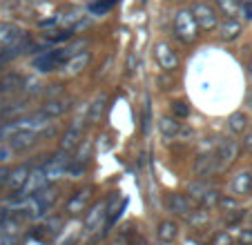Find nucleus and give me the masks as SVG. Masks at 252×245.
Masks as SVG:
<instances>
[{
    "label": "nucleus",
    "mask_w": 252,
    "mask_h": 245,
    "mask_svg": "<svg viewBox=\"0 0 252 245\" xmlns=\"http://www.w3.org/2000/svg\"><path fill=\"white\" fill-rule=\"evenodd\" d=\"M172 33L181 45H192L199 38V25H196L194 16L190 9H179L172 20Z\"/></svg>",
    "instance_id": "obj_1"
},
{
    "label": "nucleus",
    "mask_w": 252,
    "mask_h": 245,
    "mask_svg": "<svg viewBox=\"0 0 252 245\" xmlns=\"http://www.w3.org/2000/svg\"><path fill=\"white\" fill-rule=\"evenodd\" d=\"M192 16H194L196 25H199V31H214V29L219 27V11L214 9V7H210L208 2H203V0H199V2H192L190 7Z\"/></svg>",
    "instance_id": "obj_2"
},
{
    "label": "nucleus",
    "mask_w": 252,
    "mask_h": 245,
    "mask_svg": "<svg viewBox=\"0 0 252 245\" xmlns=\"http://www.w3.org/2000/svg\"><path fill=\"white\" fill-rule=\"evenodd\" d=\"M239 156V141L234 138H223L214 150V167L217 172H225Z\"/></svg>",
    "instance_id": "obj_3"
},
{
    "label": "nucleus",
    "mask_w": 252,
    "mask_h": 245,
    "mask_svg": "<svg viewBox=\"0 0 252 245\" xmlns=\"http://www.w3.org/2000/svg\"><path fill=\"white\" fill-rule=\"evenodd\" d=\"M154 61L158 62V67H161L163 71H174L181 65L179 54H176L174 47H172L170 43H165V40H158V43L154 45Z\"/></svg>",
    "instance_id": "obj_4"
},
{
    "label": "nucleus",
    "mask_w": 252,
    "mask_h": 245,
    "mask_svg": "<svg viewBox=\"0 0 252 245\" xmlns=\"http://www.w3.org/2000/svg\"><path fill=\"white\" fill-rule=\"evenodd\" d=\"M85 122H87L85 116H78L76 121H74L69 127L65 129V134H63V138H61V152H63V154H69L71 156V152L78 147L81 136H83V129H85Z\"/></svg>",
    "instance_id": "obj_5"
},
{
    "label": "nucleus",
    "mask_w": 252,
    "mask_h": 245,
    "mask_svg": "<svg viewBox=\"0 0 252 245\" xmlns=\"http://www.w3.org/2000/svg\"><path fill=\"white\" fill-rule=\"evenodd\" d=\"M165 205L172 214H176V216H190L192 208H194V203H192L190 196H186V194H176V192L167 194Z\"/></svg>",
    "instance_id": "obj_6"
},
{
    "label": "nucleus",
    "mask_w": 252,
    "mask_h": 245,
    "mask_svg": "<svg viewBox=\"0 0 252 245\" xmlns=\"http://www.w3.org/2000/svg\"><path fill=\"white\" fill-rule=\"evenodd\" d=\"M71 103H74V98H69V96H56V98H49L47 103L43 105V109H40V112L47 114L52 121H56V118H61L63 114L69 112Z\"/></svg>",
    "instance_id": "obj_7"
},
{
    "label": "nucleus",
    "mask_w": 252,
    "mask_h": 245,
    "mask_svg": "<svg viewBox=\"0 0 252 245\" xmlns=\"http://www.w3.org/2000/svg\"><path fill=\"white\" fill-rule=\"evenodd\" d=\"M45 185H47V176H45V172L43 170H33V172H29L23 189L18 192V196H33V194L43 192Z\"/></svg>",
    "instance_id": "obj_8"
},
{
    "label": "nucleus",
    "mask_w": 252,
    "mask_h": 245,
    "mask_svg": "<svg viewBox=\"0 0 252 245\" xmlns=\"http://www.w3.org/2000/svg\"><path fill=\"white\" fill-rule=\"evenodd\" d=\"M90 58H92V54L87 52H81V54H74V56H69L65 61V65H63V71H65L67 76H78V74H83V71L87 69V65H90Z\"/></svg>",
    "instance_id": "obj_9"
},
{
    "label": "nucleus",
    "mask_w": 252,
    "mask_h": 245,
    "mask_svg": "<svg viewBox=\"0 0 252 245\" xmlns=\"http://www.w3.org/2000/svg\"><path fill=\"white\" fill-rule=\"evenodd\" d=\"M241 23H239L237 18H225L223 23H219V27H217V36H219V40H223V43H232V40H237L239 36H241Z\"/></svg>",
    "instance_id": "obj_10"
},
{
    "label": "nucleus",
    "mask_w": 252,
    "mask_h": 245,
    "mask_svg": "<svg viewBox=\"0 0 252 245\" xmlns=\"http://www.w3.org/2000/svg\"><path fill=\"white\" fill-rule=\"evenodd\" d=\"M25 90V76L23 74H5L0 78V94L2 96H9V94H16V92Z\"/></svg>",
    "instance_id": "obj_11"
},
{
    "label": "nucleus",
    "mask_w": 252,
    "mask_h": 245,
    "mask_svg": "<svg viewBox=\"0 0 252 245\" xmlns=\"http://www.w3.org/2000/svg\"><path fill=\"white\" fill-rule=\"evenodd\" d=\"M20 27L14 23H7V20H0V49H7L20 38Z\"/></svg>",
    "instance_id": "obj_12"
},
{
    "label": "nucleus",
    "mask_w": 252,
    "mask_h": 245,
    "mask_svg": "<svg viewBox=\"0 0 252 245\" xmlns=\"http://www.w3.org/2000/svg\"><path fill=\"white\" fill-rule=\"evenodd\" d=\"M192 170H194L196 179H205V176L214 174V172H217V167H214V152L196 156V160H194V165H192Z\"/></svg>",
    "instance_id": "obj_13"
},
{
    "label": "nucleus",
    "mask_w": 252,
    "mask_h": 245,
    "mask_svg": "<svg viewBox=\"0 0 252 245\" xmlns=\"http://www.w3.org/2000/svg\"><path fill=\"white\" fill-rule=\"evenodd\" d=\"M38 141V134H32V132H16L14 136L9 138V147L14 152H27L29 147L36 145Z\"/></svg>",
    "instance_id": "obj_14"
},
{
    "label": "nucleus",
    "mask_w": 252,
    "mask_h": 245,
    "mask_svg": "<svg viewBox=\"0 0 252 245\" xmlns=\"http://www.w3.org/2000/svg\"><path fill=\"white\" fill-rule=\"evenodd\" d=\"M90 198H92V187L81 189V192L74 194L71 201L67 203V212L69 214H83L85 212V208H87V203H90Z\"/></svg>",
    "instance_id": "obj_15"
},
{
    "label": "nucleus",
    "mask_w": 252,
    "mask_h": 245,
    "mask_svg": "<svg viewBox=\"0 0 252 245\" xmlns=\"http://www.w3.org/2000/svg\"><path fill=\"white\" fill-rule=\"evenodd\" d=\"M29 176V167L27 165H20L16 170H9V176H7V189L9 192H20Z\"/></svg>",
    "instance_id": "obj_16"
},
{
    "label": "nucleus",
    "mask_w": 252,
    "mask_h": 245,
    "mask_svg": "<svg viewBox=\"0 0 252 245\" xmlns=\"http://www.w3.org/2000/svg\"><path fill=\"white\" fill-rule=\"evenodd\" d=\"M181 127H183V122L179 121V118H174V116H163L161 122H158V129H161L163 138L181 136Z\"/></svg>",
    "instance_id": "obj_17"
},
{
    "label": "nucleus",
    "mask_w": 252,
    "mask_h": 245,
    "mask_svg": "<svg viewBox=\"0 0 252 245\" xmlns=\"http://www.w3.org/2000/svg\"><path fill=\"white\" fill-rule=\"evenodd\" d=\"M105 105H107V94H98L94 100H92L90 109H87V114H85L87 122H98L105 114Z\"/></svg>",
    "instance_id": "obj_18"
},
{
    "label": "nucleus",
    "mask_w": 252,
    "mask_h": 245,
    "mask_svg": "<svg viewBox=\"0 0 252 245\" xmlns=\"http://www.w3.org/2000/svg\"><path fill=\"white\" fill-rule=\"evenodd\" d=\"M105 208H107V201H100V203H96L94 208L90 210V214H87V218H85V227H87V230L94 232V227L98 225L100 221H103V216H105Z\"/></svg>",
    "instance_id": "obj_19"
},
{
    "label": "nucleus",
    "mask_w": 252,
    "mask_h": 245,
    "mask_svg": "<svg viewBox=\"0 0 252 245\" xmlns=\"http://www.w3.org/2000/svg\"><path fill=\"white\" fill-rule=\"evenodd\" d=\"M119 5V0H92L90 7H87V14L90 16H105L107 11H112Z\"/></svg>",
    "instance_id": "obj_20"
},
{
    "label": "nucleus",
    "mask_w": 252,
    "mask_h": 245,
    "mask_svg": "<svg viewBox=\"0 0 252 245\" xmlns=\"http://www.w3.org/2000/svg\"><path fill=\"white\" fill-rule=\"evenodd\" d=\"M217 2V11L223 14L225 18H237L241 11V2L239 0H214Z\"/></svg>",
    "instance_id": "obj_21"
},
{
    "label": "nucleus",
    "mask_w": 252,
    "mask_h": 245,
    "mask_svg": "<svg viewBox=\"0 0 252 245\" xmlns=\"http://www.w3.org/2000/svg\"><path fill=\"white\" fill-rule=\"evenodd\" d=\"M228 127L234 136H237V134H243L248 129V116L243 112H234L232 116L228 118Z\"/></svg>",
    "instance_id": "obj_22"
},
{
    "label": "nucleus",
    "mask_w": 252,
    "mask_h": 245,
    "mask_svg": "<svg viewBox=\"0 0 252 245\" xmlns=\"http://www.w3.org/2000/svg\"><path fill=\"white\" fill-rule=\"evenodd\" d=\"M158 236H161L163 243H172V241L179 236V225L174 221H163L158 225Z\"/></svg>",
    "instance_id": "obj_23"
},
{
    "label": "nucleus",
    "mask_w": 252,
    "mask_h": 245,
    "mask_svg": "<svg viewBox=\"0 0 252 245\" xmlns=\"http://www.w3.org/2000/svg\"><path fill=\"white\" fill-rule=\"evenodd\" d=\"M232 192L234 194H248V192H252V174H239V176H234V181H232Z\"/></svg>",
    "instance_id": "obj_24"
},
{
    "label": "nucleus",
    "mask_w": 252,
    "mask_h": 245,
    "mask_svg": "<svg viewBox=\"0 0 252 245\" xmlns=\"http://www.w3.org/2000/svg\"><path fill=\"white\" fill-rule=\"evenodd\" d=\"M27 107H29L27 103H14V105H9V107L2 112V121H16V118H18L23 112H27Z\"/></svg>",
    "instance_id": "obj_25"
},
{
    "label": "nucleus",
    "mask_w": 252,
    "mask_h": 245,
    "mask_svg": "<svg viewBox=\"0 0 252 245\" xmlns=\"http://www.w3.org/2000/svg\"><path fill=\"white\" fill-rule=\"evenodd\" d=\"M172 112H174V118H188L190 116V105L186 103V100H174L172 103Z\"/></svg>",
    "instance_id": "obj_26"
},
{
    "label": "nucleus",
    "mask_w": 252,
    "mask_h": 245,
    "mask_svg": "<svg viewBox=\"0 0 252 245\" xmlns=\"http://www.w3.org/2000/svg\"><path fill=\"white\" fill-rule=\"evenodd\" d=\"M208 189H210V187H208L205 183H192L190 187H188V194H192L194 198H199V201H201V196H203Z\"/></svg>",
    "instance_id": "obj_27"
},
{
    "label": "nucleus",
    "mask_w": 252,
    "mask_h": 245,
    "mask_svg": "<svg viewBox=\"0 0 252 245\" xmlns=\"http://www.w3.org/2000/svg\"><path fill=\"white\" fill-rule=\"evenodd\" d=\"M210 245H232V236H230L228 232H219V234H214Z\"/></svg>",
    "instance_id": "obj_28"
},
{
    "label": "nucleus",
    "mask_w": 252,
    "mask_h": 245,
    "mask_svg": "<svg viewBox=\"0 0 252 245\" xmlns=\"http://www.w3.org/2000/svg\"><path fill=\"white\" fill-rule=\"evenodd\" d=\"M239 2H241V11L239 14H243V18L252 23V0H239Z\"/></svg>",
    "instance_id": "obj_29"
},
{
    "label": "nucleus",
    "mask_w": 252,
    "mask_h": 245,
    "mask_svg": "<svg viewBox=\"0 0 252 245\" xmlns=\"http://www.w3.org/2000/svg\"><path fill=\"white\" fill-rule=\"evenodd\" d=\"M243 150H246V152H252V129L246 134V138H243Z\"/></svg>",
    "instance_id": "obj_30"
},
{
    "label": "nucleus",
    "mask_w": 252,
    "mask_h": 245,
    "mask_svg": "<svg viewBox=\"0 0 252 245\" xmlns=\"http://www.w3.org/2000/svg\"><path fill=\"white\" fill-rule=\"evenodd\" d=\"M241 245H252V230H246L241 234Z\"/></svg>",
    "instance_id": "obj_31"
},
{
    "label": "nucleus",
    "mask_w": 252,
    "mask_h": 245,
    "mask_svg": "<svg viewBox=\"0 0 252 245\" xmlns=\"http://www.w3.org/2000/svg\"><path fill=\"white\" fill-rule=\"evenodd\" d=\"M221 205H223V208H237V201H234V198H223Z\"/></svg>",
    "instance_id": "obj_32"
},
{
    "label": "nucleus",
    "mask_w": 252,
    "mask_h": 245,
    "mask_svg": "<svg viewBox=\"0 0 252 245\" xmlns=\"http://www.w3.org/2000/svg\"><path fill=\"white\" fill-rule=\"evenodd\" d=\"M81 2H85V0H81Z\"/></svg>",
    "instance_id": "obj_33"
}]
</instances>
